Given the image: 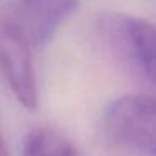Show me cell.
<instances>
[{
  "label": "cell",
  "instance_id": "obj_1",
  "mask_svg": "<svg viewBox=\"0 0 156 156\" xmlns=\"http://www.w3.org/2000/svg\"><path fill=\"white\" fill-rule=\"evenodd\" d=\"M101 133L111 144L156 156V99L122 96L104 109Z\"/></svg>",
  "mask_w": 156,
  "mask_h": 156
},
{
  "label": "cell",
  "instance_id": "obj_2",
  "mask_svg": "<svg viewBox=\"0 0 156 156\" xmlns=\"http://www.w3.org/2000/svg\"><path fill=\"white\" fill-rule=\"evenodd\" d=\"M99 35L129 61L156 91V27L151 22L121 14H102Z\"/></svg>",
  "mask_w": 156,
  "mask_h": 156
},
{
  "label": "cell",
  "instance_id": "obj_3",
  "mask_svg": "<svg viewBox=\"0 0 156 156\" xmlns=\"http://www.w3.org/2000/svg\"><path fill=\"white\" fill-rule=\"evenodd\" d=\"M79 4V0H9L0 12V22L20 32L34 49L44 47L77 12Z\"/></svg>",
  "mask_w": 156,
  "mask_h": 156
},
{
  "label": "cell",
  "instance_id": "obj_4",
  "mask_svg": "<svg viewBox=\"0 0 156 156\" xmlns=\"http://www.w3.org/2000/svg\"><path fill=\"white\" fill-rule=\"evenodd\" d=\"M32 47L25 37L0 22V74L22 108L34 111L39 106V87Z\"/></svg>",
  "mask_w": 156,
  "mask_h": 156
},
{
  "label": "cell",
  "instance_id": "obj_5",
  "mask_svg": "<svg viewBox=\"0 0 156 156\" xmlns=\"http://www.w3.org/2000/svg\"><path fill=\"white\" fill-rule=\"evenodd\" d=\"M22 156H79L66 134L51 126H37L24 136Z\"/></svg>",
  "mask_w": 156,
  "mask_h": 156
},
{
  "label": "cell",
  "instance_id": "obj_6",
  "mask_svg": "<svg viewBox=\"0 0 156 156\" xmlns=\"http://www.w3.org/2000/svg\"><path fill=\"white\" fill-rule=\"evenodd\" d=\"M0 156H10L9 146H7V143H5V139H4V136H2V133H0Z\"/></svg>",
  "mask_w": 156,
  "mask_h": 156
}]
</instances>
